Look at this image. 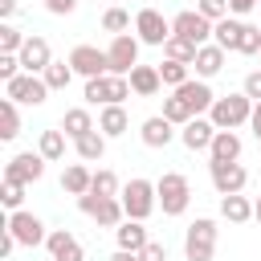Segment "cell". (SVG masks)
<instances>
[{"label": "cell", "mask_w": 261, "mask_h": 261, "mask_svg": "<svg viewBox=\"0 0 261 261\" xmlns=\"http://www.w3.org/2000/svg\"><path fill=\"white\" fill-rule=\"evenodd\" d=\"M155 192H159V208L163 216H184L188 204H192V184L184 171H163L155 179Z\"/></svg>", "instance_id": "cell-1"}, {"label": "cell", "mask_w": 261, "mask_h": 261, "mask_svg": "<svg viewBox=\"0 0 261 261\" xmlns=\"http://www.w3.org/2000/svg\"><path fill=\"white\" fill-rule=\"evenodd\" d=\"M216 237H220L216 220L212 216H196L188 224V232H184V257L188 261H212L216 257Z\"/></svg>", "instance_id": "cell-2"}, {"label": "cell", "mask_w": 261, "mask_h": 261, "mask_svg": "<svg viewBox=\"0 0 261 261\" xmlns=\"http://www.w3.org/2000/svg\"><path fill=\"white\" fill-rule=\"evenodd\" d=\"M253 106H257V102L245 98V94H224V98H216V106L208 110V118H212L216 130H237V126H249Z\"/></svg>", "instance_id": "cell-3"}, {"label": "cell", "mask_w": 261, "mask_h": 261, "mask_svg": "<svg viewBox=\"0 0 261 261\" xmlns=\"http://www.w3.org/2000/svg\"><path fill=\"white\" fill-rule=\"evenodd\" d=\"M122 212H126V220H147L155 208H159V192H155V184L151 179H130V184H122Z\"/></svg>", "instance_id": "cell-4"}, {"label": "cell", "mask_w": 261, "mask_h": 261, "mask_svg": "<svg viewBox=\"0 0 261 261\" xmlns=\"http://www.w3.org/2000/svg\"><path fill=\"white\" fill-rule=\"evenodd\" d=\"M4 228L16 237V245H24V249H37V245H45L49 241V228H45V220L37 216V212H8V220H4Z\"/></svg>", "instance_id": "cell-5"}, {"label": "cell", "mask_w": 261, "mask_h": 261, "mask_svg": "<svg viewBox=\"0 0 261 261\" xmlns=\"http://www.w3.org/2000/svg\"><path fill=\"white\" fill-rule=\"evenodd\" d=\"M135 37L143 41V45H167L171 41V20L159 12V8H139L135 12Z\"/></svg>", "instance_id": "cell-6"}, {"label": "cell", "mask_w": 261, "mask_h": 261, "mask_svg": "<svg viewBox=\"0 0 261 261\" xmlns=\"http://www.w3.org/2000/svg\"><path fill=\"white\" fill-rule=\"evenodd\" d=\"M171 37H184V41H192L196 49H200V45H212V20H204L196 8H184V12L171 16Z\"/></svg>", "instance_id": "cell-7"}, {"label": "cell", "mask_w": 261, "mask_h": 261, "mask_svg": "<svg viewBox=\"0 0 261 261\" xmlns=\"http://www.w3.org/2000/svg\"><path fill=\"white\" fill-rule=\"evenodd\" d=\"M69 65H73V73L77 77H102V73H110V57H106V49H98V45H73L69 49V57H65Z\"/></svg>", "instance_id": "cell-8"}, {"label": "cell", "mask_w": 261, "mask_h": 261, "mask_svg": "<svg viewBox=\"0 0 261 261\" xmlns=\"http://www.w3.org/2000/svg\"><path fill=\"white\" fill-rule=\"evenodd\" d=\"M4 98H12L16 106H41L49 98V86L41 73H20V77L4 82Z\"/></svg>", "instance_id": "cell-9"}, {"label": "cell", "mask_w": 261, "mask_h": 261, "mask_svg": "<svg viewBox=\"0 0 261 261\" xmlns=\"http://www.w3.org/2000/svg\"><path fill=\"white\" fill-rule=\"evenodd\" d=\"M77 212H86V216H90V220H98L102 228H118V224L126 220L122 200H102V196H94V192L77 196Z\"/></svg>", "instance_id": "cell-10"}, {"label": "cell", "mask_w": 261, "mask_h": 261, "mask_svg": "<svg viewBox=\"0 0 261 261\" xmlns=\"http://www.w3.org/2000/svg\"><path fill=\"white\" fill-rule=\"evenodd\" d=\"M139 37H130V33H122V37H110V45H106V57H110V73H118V77H130V69L139 65Z\"/></svg>", "instance_id": "cell-11"}, {"label": "cell", "mask_w": 261, "mask_h": 261, "mask_svg": "<svg viewBox=\"0 0 261 261\" xmlns=\"http://www.w3.org/2000/svg\"><path fill=\"white\" fill-rule=\"evenodd\" d=\"M45 155L41 151H20V155H12L8 159V167H4V179H16V184H37L41 175H45Z\"/></svg>", "instance_id": "cell-12"}, {"label": "cell", "mask_w": 261, "mask_h": 261, "mask_svg": "<svg viewBox=\"0 0 261 261\" xmlns=\"http://www.w3.org/2000/svg\"><path fill=\"white\" fill-rule=\"evenodd\" d=\"M208 175H212L216 196H237V192H245V184H249L245 163H208Z\"/></svg>", "instance_id": "cell-13"}, {"label": "cell", "mask_w": 261, "mask_h": 261, "mask_svg": "<svg viewBox=\"0 0 261 261\" xmlns=\"http://www.w3.org/2000/svg\"><path fill=\"white\" fill-rule=\"evenodd\" d=\"M16 57H20V69H24V73H45V69L53 65V49H49V41L37 37V33L24 41V49H20Z\"/></svg>", "instance_id": "cell-14"}, {"label": "cell", "mask_w": 261, "mask_h": 261, "mask_svg": "<svg viewBox=\"0 0 261 261\" xmlns=\"http://www.w3.org/2000/svg\"><path fill=\"white\" fill-rule=\"evenodd\" d=\"M175 94H179V98L192 106V114H196V118H204V114L216 106V94H212V86H208L204 77H192V82H184Z\"/></svg>", "instance_id": "cell-15"}, {"label": "cell", "mask_w": 261, "mask_h": 261, "mask_svg": "<svg viewBox=\"0 0 261 261\" xmlns=\"http://www.w3.org/2000/svg\"><path fill=\"white\" fill-rule=\"evenodd\" d=\"M45 249H49L53 261H86V249H82V241L69 228H53L49 241H45Z\"/></svg>", "instance_id": "cell-16"}, {"label": "cell", "mask_w": 261, "mask_h": 261, "mask_svg": "<svg viewBox=\"0 0 261 261\" xmlns=\"http://www.w3.org/2000/svg\"><path fill=\"white\" fill-rule=\"evenodd\" d=\"M139 139H143V147H151V151H163V147L175 139V126H171L163 114H151V118H143V126H139Z\"/></svg>", "instance_id": "cell-17"}, {"label": "cell", "mask_w": 261, "mask_h": 261, "mask_svg": "<svg viewBox=\"0 0 261 261\" xmlns=\"http://www.w3.org/2000/svg\"><path fill=\"white\" fill-rule=\"evenodd\" d=\"M241 151H245V143L237 130H216V139L208 147V163H241Z\"/></svg>", "instance_id": "cell-18"}, {"label": "cell", "mask_w": 261, "mask_h": 261, "mask_svg": "<svg viewBox=\"0 0 261 261\" xmlns=\"http://www.w3.org/2000/svg\"><path fill=\"white\" fill-rule=\"evenodd\" d=\"M114 245L126 249V253H143L151 245V232H147V220H122L114 228Z\"/></svg>", "instance_id": "cell-19"}, {"label": "cell", "mask_w": 261, "mask_h": 261, "mask_svg": "<svg viewBox=\"0 0 261 261\" xmlns=\"http://www.w3.org/2000/svg\"><path fill=\"white\" fill-rule=\"evenodd\" d=\"M212 139H216L212 118H192L188 126H179V143H184L188 151H208V147H212Z\"/></svg>", "instance_id": "cell-20"}, {"label": "cell", "mask_w": 261, "mask_h": 261, "mask_svg": "<svg viewBox=\"0 0 261 261\" xmlns=\"http://www.w3.org/2000/svg\"><path fill=\"white\" fill-rule=\"evenodd\" d=\"M241 37H245V20L241 16H224L212 24V45H220L224 53H237L241 49Z\"/></svg>", "instance_id": "cell-21"}, {"label": "cell", "mask_w": 261, "mask_h": 261, "mask_svg": "<svg viewBox=\"0 0 261 261\" xmlns=\"http://www.w3.org/2000/svg\"><path fill=\"white\" fill-rule=\"evenodd\" d=\"M159 86H163L159 65H135V69H130V90H135L139 98H155Z\"/></svg>", "instance_id": "cell-22"}, {"label": "cell", "mask_w": 261, "mask_h": 261, "mask_svg": "<svg viewBox=\"0 0 261 261\" xmlns=\"http://www.w3.org/2000/svg\"><path fill=\"white\" fill-rule=\"evenodd\" d=\"M61 130H65L69 139H82V135L98 130V122H94V114H90L86 106H69V110L61 114Z\"/></svg>", "instance_id": "cell-23"}, {"label": "cell", "mask_w": 261, "mask_h": 261, "mask_svg": "<svg viewBox=\"0 0 261 261\" xmlns=\"http://www.w3.org/2000/svg\"><path fill=\"white\" fill-rule=\"evenodd\" d=\"M98 130H102L106 139H118V135H126V130H130L126 106H102V110H98Z\"/></svg>", "instance_id": "cell-24"}, {"label": "cell", "mask_w": 261, "mask_h": 261, "mask_svg": "<svg viewBox=\"0 0 261 261\" xmlns=\"http://www.w3.org/2000/svg\"><path fill=\"white\" fill-rule=\"evenodd\" d=\"M90 184H94V171H90L86 163H69V167L61 171V192H65V196H86Z\"/></svg>", "instance_id": "cell-25"}, {"label": "cell", "mask_w": 261, "mask_h": 261, "mask_svg": "<svg viewBox=\"0 0 261 261\" xmlns=\"http://www.w3.org/2000/svg\"><path fill=\"white\" fill-rule=\"evenodd\" d=\"M192 69H196V77H204V82H208V77H216V73L224 69V49H220V45H200V53H196V65H192Z\"/></svg>", "instance_id": "cell-26"}, {"label": "cell", "mask_w": 261, "mask_h": 261, "mask_svg": "<svg viewBox=\"0 0 261 261\" xmlns=\"http://www.w3.org/2000/svg\"><path fill=\"white\" fill-rule=\"evenodd\" d=\"M220 216L228 220V224H249L253 220V200L249 196H220Z\"/></svg>", "instance_id": "cell-27"}, {"label": "cell", "mask_w": 261, "mask_h": 261, "mask_svg": "<svg viewBox=\"0 0 261 261\" xmlns=\"http://www.w3.org/2000/svg\"><path fill=\"white\" fill-rule=\"evenodd\" d=\"M73 151H77L82 163H102V155H106V135H102V130H90V135L73 139Z\"/></svg>", "instance_id": "cell-28"}, {"label": "cell", "mask_w": 261, "mask_h": 261, "mask_svg": "<svg viewBox=\"0 0 261 261\" xmlns=\"http://www.w3.org/2000/svg\"><path fill=\"white\" fill-rule=\"evenodd\" d=\"M65 130H41V139H37V151L49 159V163H57V159H65Z\"/></svg>", "instance_id": "cell-29"}, {"label": "cell", "mask_w": 261, "mask_h": 261, "mask_svg": "<svg viewBox=\"0 0 261 261\" xmlns=\"http://www.w3.org/2000/svg\"><path fill=\"white\" fill-rule=\"evenodd\" d=\"M90 192H94V196H102V200H118V196H122V184H118V175H114L110 167H98V171H94Z\"/></svg>", "instance_id": "cell-30"}, {"label": "cell", "mask_w": 261, "mask_h": 261, "mask_svg": "<svg viewBox=\"0 0 261 261\" xmlns=\"http://www.w3.org/2000/svg\"><path fill=\"white\" fill-rule=\"evenodd\" d=\"M16 135H20V110H16L12 98H4V102H0V139L12 143Z\"/></svg>", "instance_id": "cell-31"}, {"label": "cell", "mask_w": 261, "mask_h": 261, "mask_svg": "<svg viewBox=\"0 0 261 261\" xmlns=\"http://www.w3.org/2000/svg\"><path fill=\"white\" fill-rule=\"evenodd\" d=\"M196 45L192 41H184V37H171L167 45H163V61H184V65H196Z\"/></svg>", "instance_id": "cell-32"}, {"label": "cell", "mask_w": 261, "mask_h": 261, "mask_svg": "<svg viewBox=\"0 0 261 261\" xmlns=\"http://www.w3.org/2000/svg\"><path fill=\"white\" fill-rule=\"evenodd\" d=\"M163 118H167L171 126H188L196 114H192V106H188L179 94H171V98H163Z\"/></svg>", "instance_id": "cell-33"}, {"label": "cell", "mask_w": 261, "mask_h": 261, "mask_svg": "<svg viewBox=\"0 0 261 261\" xmlns=\"http://www.w3.org/2000/svg\"><path fill=\"white\" fill-rule=\"evenodd\" d=\"M82 98H86L90 106H110V73L90 77V82H86V90H82Z\"/></svg>", "instance_id": "cell-34"}, {"label": "cell", "mask_w": 261, "mask_h": 261, "mask_svg": "<svg viewBox=\"0 0 261 261\" xmlns=\"http://www.w3.org/2000/svg\"><path fill=\"white\" fill-rule=\"evenodd\" d=\"M159 77H163V86L179 90L184 82H192V65H184V61H163V65H159Z\"/></svg>", "instance_id": "cell-35"}, {"label": "cell", "mask_w": 261, "mask_h": 261, "mask_svg": "<svg viewBox=\"0 0 261 261\" xmlns=\"http://www.w3.org/2000/svg\"><path fill=\"white\" fill-rule=\"evenodd\" d=\"M41 77H45L49 94H53V90H65V86L73 82V65H69V61H53V65H49V69H45Z\"/></svg>", "instance_id": "cell-36"}, {"label": "cell", "mask_w": 261, "mask_h": 261, "mask_svg": "<svg viewBox=\"0 0 261 261\" xmlns=\"http://www.w3.org/2000/svg\"><path fill=\"white\" fill-rule=\"evenodd\" d=\"M102 29H106V33H114V37L130 33V12H126V8H118V4H114V8H106V12H102Z\"/></svg>", "instance_id": "cell-37"}, {"label": "cell", "mask_w": 261, "mask_h": 261, "mask_svg": "<svg viewBox=\"0 0 261 261\" xmlns=\"http://www.w3.org/2000/svg\"><path fill=\"white\" fill-rule=\"evenodd\" d=\"M24 41H29V37H24L12 20H0V53H20Z\"/></svg>", "instance_id": "cell-38"}, {"label": "cell", "mask_w": 261, "mask_h": 261, "mask_svg": "<svg viewBox=\"0 0 261 261\" xmlns=\"http://www.w3.org/2000/svg\"><path fill=\"white\" fill-rule=\"evenodd\" d=\"M24 188H29V184H16V179H4V188H0V200H4V208H8V212H20V200H24Z\"/></svg>", "instance_id": "cell-39"}, {"label": "cell", "mask_w": 261, "mask_h": 261, "mask_svg": "<svg viewBox=\"0 0 261 261\" xmlns=\"http://www.w3.org/2000/svg\"><path fill=\"white\" fill-rule=\"evenodd\" d=\"M196 12H200L204 20H212V24L224 20V16H232V12H228V0H196Z\"/></svg>", "instance_id": "cell-40"}, {"label": "cell", "mask_w": 261, "mask_h": 261, "mask_svg": "<svg viewBox=\"0 0 261 261\" xmlns=\"http://www.w3.org/2000/svg\"><path fill=\"white\" fill-rule=\"evenodd\" d=\"M237 53H245V57H257L261 53V24H245V37H241V49Z\"/></svg>", "instance_id": "cell-41"}, {"label": "cell", "mask_w": 261, "mask_h": 261, "mask_svg": "<svg viewBox=\"0 0 261 261\" xmlns=\"http://www.w3.org/2000/svg\"><path fill=\"white\" fill-rule=\"evenodd\" d=\"M241 94H245V98H253V102H261V69H249V73H245Z\"/></svg>", "instance_id": "cell-42"}, {"label": "cell", "mask_w": 261, "mask_h": 261, "mask_svg": "<svg viewBox=\"0 0 261 261\" xmlns=\"http://www.w3.org/2000/svg\"><path fill=\"white\" fill-rule=\"evenodd\" d=\"M0 77H4V82L20 77V57H16V53H0Z\"/></svg>", "instance_id": "cell-43"}, {"label": "cell", "mask_w": 261, "mask_h": 261, "mask_svg": "<svg viewBox=\"0 0 261 261\" xmlns=\"http://www.w3.org/2000/svg\"><path fill=\"white\" fill-rule=\"evenodd\" d=\"M139 261H167V245H163V241H151V245L139 253Z\"/></svg>", "instance_id": "cell-44"}, {"label": "cell", "mask_w": 261, "mask_h": 261, "mask_svg": "<svg viewBox=\"0 0 261 261\" xmlns=\"http://www.w3.org/2000/svg\"><path fill=\"white\" fill-rule=\"evenodd\" d=\"M45 8H49L53 16H69V12L77 8V0H45Z\"/></svg>", "instance_id": "cell-45"}, {"label": "cell", "mask_w": 261, "mask_h": 261, "mask_svg": "<svg viewBox=\"0 0 261 261\" xmlns=\"http://www.w3.org/2000/svg\"><path fill=\"white\" fill-rule=\"evenodd\" d=\"M257 4H261V0H228V12H232V16H249Z\"/></svg>", "instance_id": "cell-46"}, {"label": "cell", "mask_w": 261, "mask_h": 261, "mask_svg": "<svg viewBox=\"0 0 261 261\" xmlns=\"http://www.w3.org/2000/svg\"><path fill=\"white\" fill-rule=\"evenodd\" d=\"M16 249H20V245H16V237H12L8 228H4V237H0V257H12Z\"/></svg>", "instance_id": "cell-47"}, {"label": "cell", "mask_w": 261, "mask_h": 261, "mask_svg": "<svg viewBox=\"0 0 261 261\" xmlns=\"http://www.w3.org/2000/svg\"><path fill=\"white\" fill-rule=\"evenodd\" d=\"M249 130H253V139L261 143V102L253 106V118H249Z\"/></svg>", "instance_id": "cell-48"}, {"label": "cell", "mask_w": 261, "mask_h": 261, "mask_svg": "<svg viewBox=\"0 0 261 261\" xmlns=\"http://www.w3.org/2000/svg\"><path fill=\"white\" fill-rule=\"evenodd\" d=\"M16 16V0H0V20H12Z\"/></svg>", "instance_id": "cell-49"}, {"label": "cell", "mask_w": 261, "mask_h": 261, "mask_svg": "<svg viewBox=\"0 0 261 261\" xmlns=\"http://www.w3.org/2000/svg\"><path fill=\"white\" fill-rule=\"evenodd\" d=\"M110 261H139V253H126V249H114Z\"/></svg>", "instance_id": "cell-50"}, {"label": "cell", "mask_w": 261, "mask_h": 261, "mask_svg": "<svg viewBox=\"0 0 261 261\" xmlns=\"http://www.w3.org/2000/svg\"><path fill=\"white\" fill-rule=\"evenodd\" d=\"M253 220H257V224H261V196H257V200H253Z\"/></svg>", "instance_id": "cell-51"}, {"label": "cell", "mask_w": 261, "mask_h": 261, "mask_svg": "<svg viewBox=\"0 0 261 261\" xmlns=\"http://www.w3.org/2000/svg\"><path fill=\"white\" fill-rule=\"evenodd\" d=\"M257 57H261V53H257Z\"/></svg>", "instance_id": "cell-52"}]
</instances>
